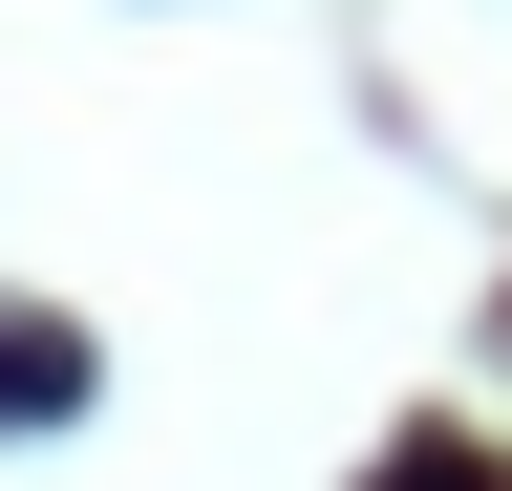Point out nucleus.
Listing matches in <instances>:
<instances>
[{"label": "nucleus", "instance_id": "f03ea898", "mask_svg": "<svg viewBox=\"0 0 512 491\" xmlns=\"http://www.w3.org/2000/svg\"><path fill=\"white\" fill-rule=\"evenodd\" d=\"M363 491H512V470H470V449H448V427H427V449H384Z\"/></svg>", "mask_w": 512, "mask_h": 491}, {"label": "nucleus", "instance_id": "f257e3e1", "mask_svg": "<svg viewBox=\"0 0 512 491\" xmlns=\"http://www.w3.org/2000/svg\"><path fill=\"white\" fill-rule=\"evenodd\" d=\"M0 406H86V342H64V321H0Z\"/></svg>", "mask_w": 512, "mask_h": 491}]
</instances>
